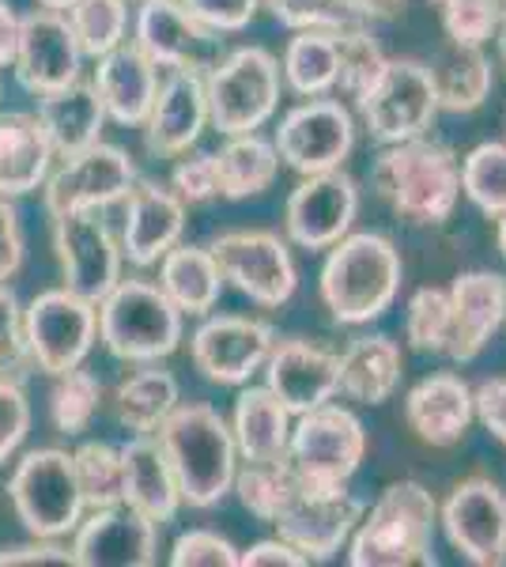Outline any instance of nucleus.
Here are the masks:
<instances>
[{"instance_id":"1","label":"nucleus","mask_w":506,"mask_h":567,"mask_svg":"<svg viewBox=\"0 0 506 567\" xmlns=\"http://www.w3.org/2000/svg\"><path fill=\"white\" fill-rule=\"evenodd\" d=\"M155 439H159L174 470L182 503L208 511L231 492L238 473V446L231 424L211 405H205V401L182 405L178 401V409L163 420Z\"/></svg>"},{"instance_id":"2","label":"nucleus","mask_w":506,"mask_h":567,"mask_svg":"<svg viewBox=\"0 0 506 567\" xmlns=\"http://www.w3.org/2000/svg\"><path fill=\"white\" fill-rule=\"evenodd\" d=\"M371 186L412 224H446L462 197V163L446 144L412 136L374 155Z\"/></svg>"},{"instance_id":"3","label":"nucleus","mask_w":506,"mask_h":567,"mask_svg":"<svg viewBox=\"0 0 506 567\" xmlns=\"http://www.w3.org/2000/svg\"><path fill=\"white\" fill-rule=\"evenodd\" d=\"M401 272V254L385 235H344L321 265V303L337 326H366L393 307Z\"/></svg>"},{"instance_id":"4","label":"nucleus","mask_w":506,"mask_h":567,"mask_svg":"<svg viewBox=\"0 0 506 567\" xmlns=\"http://www.w3.org/2000/svg\"><path fill=\"white\" fill-rule=\"evenodd\" d=\"M435 496L420 481H397L374 499L352 529L348 564L352 567H435Z\"/></svg>"},{"instance_id":"5","label":"nucleus","mask_w":506,"mask_h":567,"mask_svg":"<svg viewBox=\"0 0 506 567\" xmlns=\"http://www.w3.org/2000/svg\"><path fill=\"white\" fill-rule=\"evenodd\" d=\"M99 341L114 360L159 363L182 344V310L152 280H117L99 303Z\"/></svg>"},{"instance_id":"6","label":"nucleus","mask_w":506,"mask_h":567,"mask_svg":"<svg viewBox=\"0 0 506 567\" xmlns=\"http://www.w3.org/2000/svg\"><path fill=\"white\" fill-rule=\"evenodd\" d=\"M208 122L224 136L257 133L280 106V61L261 45L231 50L205 72Z\"/></svg>"},{"instance_id":"7","label":"nucleus","mask_w":506,"mask_h":567,"mask_svg":"<svg viewBox=\"0 0 506 567\" xmlns=\"http://www.w3.org/2000/svg\"><path fill=\"white\" fill-rule=\"evenodd\" d=\"M8 499L31 537H64L84 518V496L72 473V454L58 446H42L16 462L8 477Z\"/></svg>"},{"instance_id":"8","label":"nucleus","mask_w":506,"mask_h":567,"mask_svg":"<svg viewBox=\"0 0 506 567\" xmlns=\"http://www.w3.org/2000/svg\"><path fill=\"white\" fill-rule=\"evenodd\" d=\"M366 454V432L355 413L340 405H318L299 413L283 458L307 488H344Z\"/></svg>"},{"instance_id":"9","label":"nucleus","mask_w":506,"mask_h":567,"mask_svg":"<svg viewBox=\"0 0 506 567\" xmlns=\"http://www.w3.org/2000/svg\"><path fill=\"white\" fill-rule=\"evenodd\" d=\"M366 130L382 144H401L412 136H423L438 117V91L431 65L412 58H385L374 84L355 99Z\"/></svg>"},{"instance_id":"10","label":"nucleus","mask_w":506,"mask_h":567,"mask_svg":"<svg viewBox=\"0 0 506 567\" xmlns=\"http://www.w3.org/2000/svg\"><path fill=\"white\" fill-rule=\"evenodd\" d=\"M23 337L34 371L58 374L80 368L99 341V307L72 296L69 288H53L31 299L23 310Z\"/></svg>"},{"instance_id":"11","label":"nucleus","mask_w":506,"mask_h":567,"mask_svg":"<svg viewBox=\"0 0 506 567\" xmlns=\"http://www.w3.org/2000/svg\"><path fill=\"white\" fill-rule=\"evenodd\" d=\"M136 175L133 155L117 144H91L84 152H72L61 159L58 171H50L42 182V205L45 213H103V208L125 200Z\"/></svg>"},{"instance_id":"12","label":"nucleus","mask_w":506,"mask_h":567,"mask_svg":"<svg viewBox=\"0 0 506 567\" xmlns=\"http://www.w3.org/2000/svg\"><path fill=\"white\" fill-rule=\"evenodd\" d=\"M133 45L159 72H205L224 58V34L211 31L182 0H141Z\"/></svg>"},{"instance_id":"13","label":"nucleus","mask_w":506,"mask_h":567,"mask_svg":"<svg viewBox=\"0 0 506 567\" xmlns=\"http://www.w3.org/2000/svg\"><path fill=\"white\" fill-rule=\"evenodd\" d=\"M224 280L257 307H283L299 288V269L288 243L272 231H227L211 239Z\"/></svg>"},{"instance_id":"14","label":"nucleus","mask_w":506,"mask_h":567,"mask_svg":"<svg viewBox=\"0 0 506 567\" xmlns=\"http://www.w3.org/2000/svg\"><path fill=\"white\" fill-rule=\"evenodd\" d=\"M53 254H58L64 288L95 307L122 280V243L114 239L103 213L53 216Z\"/></svg>"},{"instance_id":"15","label":"nucleus","mask_w":506,"mask_h":567,"mask_svg":"<svg viewBox=\"0 0 506 567\" xmlns=\"http://www.w3.org/2000/svg\"><path fill=\"white\" fill-rule=\"evenodd\" d=\"M276 155L299 175L337 171L355 148V122L333 99H307L280 117L276 130Z\"/></svg>"},{"instance_id":"16","label":"nucleus","mask_w":506,"mask_h":567,"mask_svg":"<svg viewBox=\"0 0 506 567\" xmlns=\"http://www.w3.org/2000/svg\"><path fill=\"white\" fill-rule=\"evenodd\" d=\"M363 499L352 496L344 488H307L299 481V488L291 492V499L280 507V515L272 518V526L280 529V537L288 545H296L307 560H333L340 545L352 537L355 523L363 518Z\"/></svg>"},{"instance_id":"17","label":"nucleus","mask_w":506,"mask_h":567,"mask_svg":"<svg viewBox=\"0 0 506 567\" xmlns=\"http://www.w3.org/2000/svg\"><path fill=\"white\" fill-rule=\"evenodd\" d=\"M276 344V329L261 318L219 315L197 326L189 337V352L197 371L216 386H242L265 368Z\"/></svg>"},{"instance_id":"18","label":"nucleus","mask_w":506,"mask_h":567,"mask_svg":"<svg viewBox=\"0 0 506 567\" xmlns=\"http://www.w3.org/2000/svg\"><path fill=\"white\" fill-rule=\"evenodd\" d=\"M355 213L359 186L352 175L337 167L321 175H302L283 208V227H288V239L302 250H329L352 231Z\"/></svg>"},{"instance_id":"19","label":"nucleus","mask_w":506,"mask_h":567,"mask_svg":"<svg viewBox=\"0 0 506 567\" xmlns=\"http://www.w3.org/2000/svg\"><path fill=\"white\" fill-rule=\"evenodd\" d=\"M443 529L468 564H506V492L492 477L462 481L443 503Z\"/></svg>"},{"instance_id":"20","label":"nucleus","mask_w":506,"mask_h":567,"mask_svg":"<svg viewBox=\"0 0 506 567\" xmlns=\"http://www.w3.org/2000/svg\"><path fill=\"white\" fill-rule=\"evenodd\" d=\"M12 72L23 91L34 99L50 95L58 87H69L84 72V53L72 34L64 12L53 8H34L20 20V45H16Z\"/></svg>"},{"instance_id":"21","label":"nucleus","mask_w":506,"mask_h":567,"mask_svg":"<svg viewBox=\"0 0 506 567\" xmlns=\"http://www.w3.org/2000/svg\"><path fill=\"white\" fill-rule=\"evenodd\" d=\"M186 231V200L171 186L152 178H136L125 194V224H122V258L136 269L159 265L171 246L182 243Z\"/></svg>"},{"instance_id":"22","label":"nucleus","mask_w":506,"mask_h":567,"mask_svg":"<svg viewBox=\"0 0 506 567\" xmlns=\"http://www.w3.org/2000/svg\"><path fill=\"white\" fill-rule=\"evenodd\" d=\"M72 534L76 567H152L159 548L152 518L136 515L125 503L91 511V518H80Z\"/></svg>"},{"instance_id":"23","label":"nucleus","mask_w":506,"mask_h":567,"mask_svg":"<svg viewBox=\"0 0 506 567\" xmlns=\"http://www.w3.org/2000/svg\"><path fill=\"white\" fill-rule=\"evenodd\" d=\"M261 371L265 386L280 398V405L291 416L326 405L340 390V355L314 341H302V337L276 341Z\"/></svg>"},{"instance_id":"24","label":"nucleus","mask_w":506,"mask_h":567,"mask_svg":"<svg viewBox=\"0 0 506 567\" xmlns=\"http://www.w3.org/2000/svg\"><path fill=\"white\" fill-rule=\"evenodd\" d=\"M208 125V95L200 72H163L155 103L144 117V141L152 155L178 159L200 141Z\"/></svg>"},{"instance_id":"25","label":"nucleus","mask_w":506,"mask_h":567,"mask_svg":"<svg viewBox=\"0 0 506 567\" xmlns=\"http://www.w3.org/2000/svg\"><path fill=\"white\" fill-rule=\"evenodd\" d=\"M450 341L454 363H473L506 322V280L499 272H462L450 284Z\"/></svg>"},{"instance_id":"26","label":"nucleus","mask_w":506,"mask_h":567,"mask_svg":"<svg viewBox=\"0 0 506 567\" xmlns=\"http://www.w3.org/2000/svg\"><path fill=\"white\" fill-rule=\"evenodd\" d=\"M91 84L99 91L106 122L122 125V130H141L155 103V91H159V69L133 42H122L95 61Z\"/></svg>"},{"instance_id":"27","label":"nucleus","mask_w":506,"mask_h":567,"mask_svg":"<svg viewBox=\"0 0 506 567\" xmlns=\"http://www.w3.org/2000/svg\"><path fill=\"white\" fill-rule=\"evenodd\" d=\"M473 390L457 374H431L416 382L404 398V420L427 446H454L462 443L468 424H473Z\"/></svg>"},{"instance_id":"28","label":"nucleus","mask_w":506,"mask_h":567,"mask_svg":"<svg viewBox=\"0 0 506 567\" xmlns=\"http://www.w3.org/2000/svg\"><path fill=\"white\" fill-rule=\"evenodd\" d=\"M122 503L155 526L171 523L182 507L174 470L155 435H133L122 446Z\"/></svg>"},{"instance_id":"29","label":"nucleus","mask_w":506,"mask_h":567,"mask_svg":"<svg viewBox=\"0 0 506 567\" xmlns=\"http://www.w3.org/2000/svg\"><path fill=\"white\" fill-rule=\"evenodd\" d=\"M53 148L45 130L27 110H4L0 114V197L16 200L42 189L45 175L53 171Z\"/></svg>"},{"instance_id":"30","label":"nucleus","mask_w":506,"mask_h":567,"mask_svg":"<svg viewBox=\"0 0 506 567\" xmlns=\"http://www.w3.org/2000/svg\"><path fill=\"white\" fill-rule=\"evenodd\" d=\"M34 117L42 122L45 141L58 159L72 152H84L103 141L106 110L99 103V91L87 80H72L69 87H58L50 95H39Z\"/></svg>"},{"instance_id":"31","label":"nucleus","mask_w":506,"mask_h":567,"mask_svg":"<svg viewBox=\"0 0 506 567\" xmlns=\"http://www.w3.org/2000/svg\"><path fill=\"white\" fill-rule=\"evenodd\" d=\"M404 355L401 344L385 333L352 337L340 352V393H348L359 405H382L401 386Z\"/></svg>"},{"instance_id":"32","label":"nucleus","mask_w":506,"mask_h":567,"mask_svg":"<svg viewBox=\"0 0 506 567\" xmlns=\"http://www.w3.org/2000/svg\"><path fill=\"white\" fill-rule=\"evenodd\" d=\"M159 288L182 318H205L216 310L224 291V272L208 246H171L159 258Z\"/></svg>"},{"instance_id":"33","label":"nucleus","mask_w":506,"mask_h":567,"mask_svg":"<svg viewBox=\"0 0 506 567\" xmlns=\"http://www.w3.org/2000/svg\"><path fill=\"white\" fill-rule=\"evenodd\" d=\"M231 435L238 446V458L246 462H276L288 451L291 413L280 405V398L269 386H250L238 393Z\"/></svg>"},{"instance_id":"34","label":"nucleus","mask_w":506,"mask_h":567,"mask_svg":"<svg viewBox=\"0 0 506 567\" xmlns=\"http://www.w3.org/2000/svg\"><path fill=\"white\" fill-rule=\"evenodd\" d=\"M182 401L178 379L171 371L159 368H144L133 371L117 382L114 390V416L125 432L133 435H155L159 424L167 420Z\"/></svg>"},{"instance_id":"35","label":"nucleus","mask_w":506,"mask_h":567,"mask_svg":"<svg viewBox=\"0 0 506 567\" xmlns=\"http://www.w3.org/2000/svg\"><path fill=\"white\" fill-rule=\"evenodd\" d=\"M211 155H216L219 197H227V200H246V197L265 194L276 182V171H280L276 144L257 133L227 136L224 148Z\"/></svg>"},{"instance_id":"36","label":"nucleus","mask_w":506,"mask_h":567,"mask_svg":"<svg viewBox=\"0 0 506 567\" xmlns=\"http://www.w3.org/2000/svg\"><path fill=\"white\" fill-rule=\"evenodd\" d=\"M438 91V106L454 110V114H468V110H481L484 99L492 95V61L481 53V45H454L443 58L431 65Z\"/></svg>"},{"instance_id":"37","label":"nucleus","mask_w":506,"mask_h":567,"mask_svg":"<svg viewBox=\"0 0 506 567\" xmlns=\"http://www.w3.org/2000/svg\"><path fill=\"white\" fill-rule=\"evenodd\" d=\"M283 80L302 99L337 87V39L333 31H299L283 50Z\"/></svg>"},{"instance_id":"38","label":"nucleus","mask_w":506,"mask_h":567,"mask_svg":"<svg viewBox=\"0 0 506 567\" xmlns=\"http://www.w3.org/2000/svg\"><path fill=\"white\" fill-rule=\"evenodd\" d=\"M72 34L80 42V53L99 61L103 53L117 50L128 34V0H72L64 8Z\"/></svg>"},{"instance_id":"39","label":"nucleus","mask_w":506,"mask_h":567,"mask_svg":"<svg viewBox=\"0 0 506 567\" xmlns=\"http://www.w3.org/2000/svg\"><path fill=\"white\" fill-rule=\"evenodd\" d=\"M99 409H103V382H99V374H91L84 363L58 374V382L50 390V420L61 435H84L95 424Z\"/></svg>"},{"instance_id":"40","label":"nucleus","mask_w":506,"mask_h":567,"mask_svg":"<svg viewBox=\"0 0 506 567\" xmlns=\"http://www.w3.org/2000/svg\"><path fill=\"white\" fill-rule=\"evenodd\" d=\"M231 488L238 492V499H242V507L250 511V515H257L261 523H272L283 503L291 499V492L299 488V477L288 465V458L246 462V470L235 473Z\"/></svg>"},{"instance_id":"41","label":"nucleus","mask_w":506,"mask_h":567,"mask_svg":"<svg viewBox=\"0 0 506 567\" xmlns=\"http://www.w3.org/2000/svg\"><path fill=\"white\" fill-rule=\"evenodd\" d=\"M72 473H76L84 507L99 511L122 503V446L80 443L72 451Z\"/></svg>"},{"instance_id":"42","label":"nucleus","mask_w":506,"mask_h":567,"mask_svg":"<svg viewBox=\"0 0 506 567\" xmlns=\"http://www.w3.org/2000/svg\"><path fill=\"white\" fill-rule=\"evenodd\" d=\"M462 189L484 216L506 213V144H476L462 159Z\"/></svg>"},{"instance_id":"43","label":"nucleus","mask_w":506,"mask_h":567,"mask_svg":"<svg viewBox=\"0 0 506 567\" xmlns=\"http://www.w3.org/2000/svg\"><path fill=\"white\" fill-rule=\"evenodd\" d=\"M333 39H337V87L348 99H359L382 72L385 53L379 39L359 23L340 27V31H333Z\"/></svg>"},{"instance_id":"44","label":"nucleus","mask_w":506,"mask_h":567,"mask_svg":"<svg viewBox=\"0 0 506 567\" xmlns=\"http://www.w3.org/2000/svg\"><path fill=\"white\" fill-rule=\"evenodd\" d=\"M404 333L416 352H446L450 341V296L443 288H420L409 299Z\"/></svg>"},{"instance_id":"45","label":"nucleus","mask_w":506,"mask_h":567,"mask_svg":"<svg viewBox=\"0 0 506 567\" xmlns=\"http://www.w3.org/2000/svg\"><path fill=\"white\" fill-rule=\"evenodd\" d=\"M261 4L269 8L276 23L291 31H340L363 20L352 0H261Z\"/></svg>"},{"instance_id":"46","label":"nucleus","mask_w":506,"mask_h":567,"mask_svg":"<svg viewBox=\"0 0 506 567\" xmlns=\"http://www.w3.org/2000/svg\"><path fill=\"white\" fill-rule=\"evenodd\" d=\"M438 4H443V31L454 45H484L506 16V0H438Z\"/></svg>"},{"instance_id":"47","label":"nucleus","mask_w":506,"mask_h":567,"mask_svg":"<svg viewBox=\"0 0 506 567\" xmlns=\"http://www.w3.org/2000/svg\"><path fill=\"white\" fill-rule=\"evenodd\" d=\"M31 371H34V363H31V352H27V337H23L20 296L8 288V280H0V379L27 382Z\"/></svg>"},{"instance_id":"48","label":"nucleus","mask_w":506,"mask_h":567,"mask_svg":"<svg viewBox=\"0 0 506 567\" xmlns=\"http://www.w3.org/2000/svg\"><path fill=\"white\" fill-rule=\"evenodd\" d=\"M171 189L189 205H208L219 197V178H216V155L211 152H182L178 163L171 171Z\"/></svg>"},{"instance_id":"49","label":"nucleus","mask_w":506,"mask_h":567,"mask_svg":"<svg viewBox=\"0 0 506 567\" xmlns=\"http://www.w3.org/2000/svg\"><path fill=\"white\" fill-rule=\"evenodd\" d=\"M174 567H238V548L216 529H189L171 548Z\"/></svg>"},{"instance_id":"50","label":"nucleus","mask_w":506,"mask_h":567,"mask_svg":"<svg viewBox=\"0 0 506 567\" xmlns=\"http://www.w3.org/2000/svg\"><path fill=\"white\" fill-rule=\"evenodd\" d=\"M27 432H31V401L23 382L0 379V465L20 451Z\"/></svg>"},{"instance_id":"51","label":"nucleus","mask_w":506,"mask_h":567,"mask_svg":"<svg viewBox=\"0 0 506 567\" xmlns=\"http://www.w3.org/2000/svg\"><path fill=\"white\" fill-rule=\"evenodd\" d=\"M0 567H76V556L72 545H61V537H31L0 548Z\"/></svg>"},{"instance_id":"52","label":"nucleus","mask_w":506,"mask_h":567,"mask_svg":"<svg viewBox=\"0 0 506 567\" xmlns=\"http://www.w3.org/2000/svg\"><path fill=\"white\" fill-rule=\"evenodd\" d=\"M200 23L219 34H235L254 23L261 0H182Z\"/></svg>"},{"instance_id":"53","label":"nucleus","mask_w":506,"mask_h":567,"mask_svg":"<svg viewBox=\"0 0 506 567\" xmlns=\"http://www.w3.org/2000/svg\"><path fill=\"white\" fill-rule=\"evenodd\" d=\"M23 227H20V213L8 197H0V280H12L16 272L23 269Z\"/></svg>"},{"instance_id":"54","label":"nucleus","mask_w":506,"mask_h":567,"mask_svg":"<svg viewBox=\"0 0 506 567\" xmlns=\"http://www.w3.org/2000/svg\"><path fill=\"white\" fill-rule=\"evenodd\" d=\"M473 409H476V416L484 420L487 432L506 446V379L484 382V386L473 393Z\"/></svg>"},{"instance_id":"55","label":"nucleus","mask_w":506,"mask_h":567,"mask_svg":"<svg viewBox=\"0 0 506 567\" xmlns=\"http://www.w3.org/2000/svg\"><path fill=\"white\" fill-rule=\"evenodd\" d=\"M310 560L299 553L296 545H288L283 537L276 542H257L246 553H238V567H307Z\"/></svg>"},{"instance_id":"56","label":"nucleus","mask_w":506,"mask_h":567,"mask_svg":"<svg viewBox=\"0 0 506 567\" xmlns=\"http://www.w3.org/2000/svg\"><path fill=\"white\" fill-rule=\"evenodd\" d=\"M20 20H23V16L16 12L8 0H0V69H12V61H16V45H20Z\"/></svg>"},{"instance_id":"57","label":"nucleus","mask_w":506,"mask_h":567,"mask_svg":"<svg viewBox=\"0 0 506 567\" xmlns=\"http://www.w3.org/2000/svg\"><path fill=\"white\" fill-rule=\"evenodd\" d=\"M352 4L363 20H393L404 8V0H352Z\"/></svg>"},{"instance_id":"58","label":"nucleus","mask_w":506,"mask_h":567,"mask_svg":"<svg viewBox=\"0 0 506 567\" xmlns=\"http://www.w3.org/2000/svg\"><path fill=\"white\" fill-rule=\"evenodd\" d=\"M495 239H499V250H503V258H506V213L499 216V231H495Z\"/></svg>"},{"instance_id":"59","label":"nucleus","mask_w":506,"mask_h":567,"mask_svg":"<svg viewBox=\"0 0 506 567\" xmlns=\"http://www.w3.org/2000/svg\"><path fill=\"white\" fill-rule=\"evenodd\" d=\"M42 8H53V12H64V8L72 4V0H39Z\"/></svg>"},{"instance_id":"60","label":"nucleus","mask_w":506,"mask_h":567,"mask_svg":"<svg viewBox=\"0 0 506 567\" xmlns=\"http://www.w3.org/2000/svg\"><path fill=\"white\" fill-rule=\"evenodd\" d=\"M495 34H499V53H503V65H506V16H503V23H499V31H495Z\"/></svg>"},{"instance_id":"61","label":"nucleus","mask_w":506,"mask_h":567,"mask_svg":"<svg viewBox=\"0 0 506 567\" xmlns=\"http://www.w3.org/2000/svg\"><path fill=\"white\" fill-rule=\"evenodd\" d=\"M435 4H438V0H435Z\"/></svg>"}]
</instances>
